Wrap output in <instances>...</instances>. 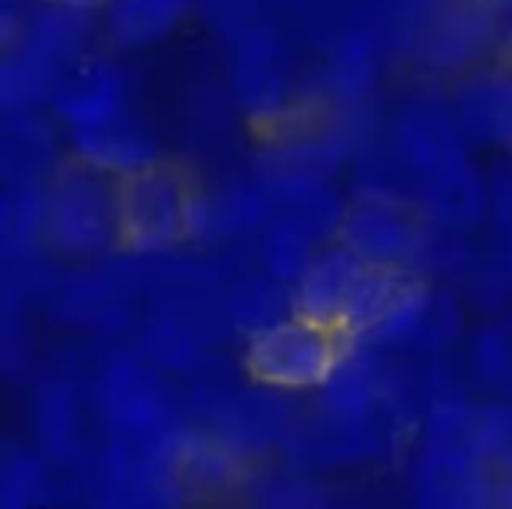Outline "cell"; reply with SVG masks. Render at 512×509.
<instances>
[{
  "mask_svg": "<svg viewBox=\"0 0 512 509\" xmlns=\"http://www.w3.org/2000/svg\"><path fill=\"white\" fill-rule=\"evenodd\" d=\"M42 243L69 258L120 249V174L81 153L60 159L42 186Z\"/></svg>",
  "mask_w": 512,
  "mask_h": 509,
  "instance_id": "cell-1",
  "label": "cell"
},
{
  "mask_svg": "<svg viewBox=\"0 0 512 509\" xmlns=\"http://www.w3.org/2000/svg\"><path fill=\"white\" fill-rule=\"evenodd\" d=\"M357 336L339 324L294 312L246 339L243 369L276 393L321 390L354 354Z\"/></svg>",
  "mask_w": 512,
  "mask_h": 509,
  "instance_id": "cell-2",
  "label": "cell"
},
{
  "mask_svg": "<svg viewBox=\"0 0 512 509\" xmlns=\"http://www.w3.org/2000/svg\"><path fill=\"white\" fill-rule=\"evenodd\" d=\"M201 195L192 174L153 159L120 174V249L168 252L198 234Z\"/></svg>",
  "mask_w": 512,
  "mask_h": 509,
  "instance_id": "cell-3",
  "label": "cell"
},
{
  "mask_svg": "<svg viewBox=\"0 0 512 509\" xmlns=\"http://www.w3.org/2000/svg\"><path fill=\"white\" fill-rule=\"evenodd\" d=\"M99 411L114 441L174 456V408L159 378L135 360H114L99 378Z\"/></svg>",
  "mask_w": 512,
  "mask_h": 509,
  "instance_id": "cell-4",
  "label": "cell"
},
{
  "mask_svg": "<svg viewBox=\"0 0 512 509\" xmlns=\"http://www.w3.org/2000/svg\"><path fill=\"white\" fill-rule=\"evenodd\" d=\"M465 129L450 108L414 105L393 126V153L420 192V204L477 171L465 150Z\"/></svg>",
  "mask_w": 512,
  "mask_h": 509,
  "instance_id": "cell-5",
  "label": "cell"
},
{
  "mask_svg": "<svg viewBox=\"0 0 512 509\" xmlns=\"http://www.w3.org/2000/svg\"><path fill=\"white\" fill-rule=\"evenodd\" d=\"M423 207L387 192H366L345 207L336 240L378 267L414 264L426 249Z\"/></svg>",
  "mask_w": 512,
  "mask_h": 509,
  "instance_id": "cell-6",
  "label": "cell"
},
{
  "mask_svg": "<svg viewBox=\"0 0 512 509\" xmlns=\"http://www.w3.org/2000/svg\"><path fill=\"white\" fill-rule=\"evenodd\" d=\"M57 117L69 126L72 138L108 129L126 120V84L117 66L108 60L81 57L72 63L51 96Z\"/></svg>",
  "mask_w": 512,
  "mask_h": 509,
  "instance_id": "cell-7",
  "label": "cell"
},
{
  "mask_svg": "<svg viewBox=\"0 0 512 509\" xmlns=\"http://www.w3.org/2000/svg\"><path fill=\"white\" fill-rule=\"evenodd\" d=\"M453 111L468 138L512 150V63L465 78L453 93Z\"/></svg>",
  "mask_w": 512,
  "mask_h": 509,
  "instance_id": "cell-8",
  "label": "cell"
},
{
  "mask_svg": "<svg viewBox=\"0 0 512 509\" xmlns=\"http://www.w3.org/2000/svg\"><path fill=\"white\" fill-rule=\"evenodd\" d=\"M237 63H234V90L237 99L258 114L282 108L285 78L276 36L264 33V27H249L237 33Z\"/></svg>",
  "mask_w": 512,
  "mask_h": 509,
  "instance_id": "cell-9",
  "label": "cell"
},
{
  "mask_svg": "<svg viewBox=\"0 0 512 509\" xmlns=\"http://www.w3.org/2000/svg\"><path fill=\"white\" fill-rule=\"evenodd\" d=\"M87 39H90V12L51 6V3H45V9L24 27L21 36L24 45L39 51L63 72L84 57Z\"/></svg>",
  "mask_w": 512,
  "mask_h": 509,
  "instance_id": "cell-10",
  "label": "cell"
},
{
  "mask_svg": "<svg viewBox=\"0 0 512 509\" xmlns=\"http://www.w3.org/2000/svg\"><path fill=\"white\" fill-rule=\"evenodd\" d=\"M189 9L192 0H114L105 9V24L114 42L138 48L168 36Z\"/></svg>",
  "mask_w": 512,
  "mask_h": 509,
  "instance_id": "cell-11",
  "label": "cell"
},
{
  "mask_svg": "<svg viewBox=\"0 0 512 509\" xmlns=\"http://www.w3.org/2000/svg\"><path fill=\"white\" fill-rule=\"evenodd\" d=\"M75 153H81V156H87V159H93V162L117 171V174H126L138 165L159 159L147 132L138 123H132L129 117L108 126V129L75 135Z\"/></svg>",
  "mask_w": 512,
  "mask_h": 509,
  "instance_id": "cell-12",
  "label": "cell"
},
{
  "mask_svg": "<svg viewBox=\"0 0 512 509\" xmlns=\"http://www.w3.org/2000/svg\"><path fill=\"white\" fill-rule=\"evenodd\" d=\"M228 306H231L237 327L243 324L249 330V336L297 312V300L291 297V291H285V282H279L267 270L261 276L243 279L234 288Z\"/></svg>",
  "mask_w": 512,
  "mask_h": 509,
  "instance_id": "cell-13",
  "label": "cell"
},
{
  "mask_svg": "<svg viewBox=\"0 0 512 509\" xmlns=\"http://www.w3.org/2000/svg\"><path fill=\"white\" fill-rule=\"evenodd\" d=\"M315 255L318 243L309 234L297 231L282 219H267V228L261 234V264L270 276H276L285 285H297Z\"/></svg>",
  "mask_w": 512,
  "mask_h": 509,
  "instance_id": "cell-14",
  "label": "cell"
},
{
  "mask_svg": "<svg viewBox=\"0 0 512 509\" xmlns=\"http://www.w3.org/2000/svg\"><path fill=\"white\" fill-rule=\"evenodd\" d=\"M474 375L489 390H512V333L504 327H486L474 339L471 351Z\"/></svg>",
  "mask_w": 512,
  "mask_h": 509,
  "instance_id": "cell-15",
  "label": "cell"
},
{
  "mask_svg": "<svg viewBox=\"0 0 512 509\" xmlns=\"http://www.w3.org/2000/svg\"><path fill=\"white\" fill-rule=\"evenodd\" d=\"M375 72V42L369 36H354L342 42L339 57H333V87L342 93H363Z\"/></svg>",
  "mask_w": 512,
  "mask_h": 509,
  "instance_id": "cell-16",
  "label": "cell"
},
{
  "mask_svg": "<svg viewBox=\"0 0 512 509\" xmlns=\"http://www.w3.org/2000/svg\"><path fill=\"white\" fill-rule=\"evenodd\" d=\"M489 204H492L498 222L507 228V234L512 237V159H507L498 168V174H495V180L489 186Z\"/></svg>",
  "mask_w": 512,
  "mask_h": 509,
  "instance_id": "cell-17",
  "label": "cell"
},
{
  "mask_svg": "<svg viewBox=\"0 0 512 509\" xmlns=\"http://www.w3.org/2000/svg\"><path fill=\"white\" fill-rule=\"evenodd\" d=\"M42 3H51V6H66V9H78V12H102L108 9L114 0H42Z\"/></svg>",
  "mask_w": 512,
  "mask_h": 509,
  "instance_id": "cell-18",
  "label": "cell"
},
{
  "mask_svg": "<svg viewBox=\"0 0 512 509\" xmlns=\"http://www.w3.org/2000/svg\"><path fill=\"white\" fill-rule=\"evenodd\" d=\"M507 57H510L507 63H512V33H510V39H507Z\"/></svg>",
  "mask_w": 512,
  "mask_h": 509,
  "instance_id": "cell-19",
  "label": "cell"
}]
</instances>
